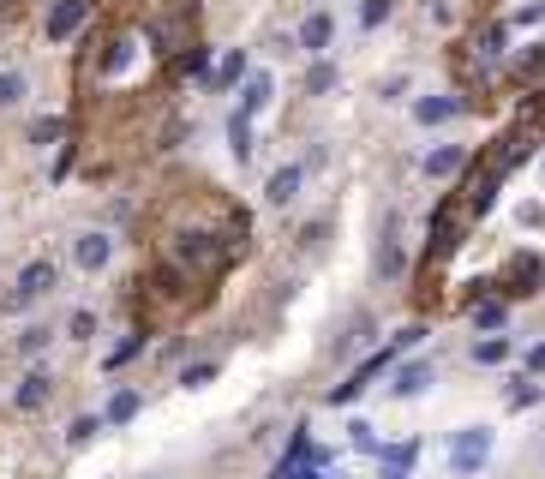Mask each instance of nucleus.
Listing matches in <instances>:
<instances>
[{"mask_svg":"<svg viewBox=\"0 0 545 479\" xmlns=\"http://www.w3.org/2000/svg\"><path fill=\"white\" fill-rule=\"evenodd\" d=\"M420 342H426V324H402V330H390V342H384L378 354L354 360V366H348V378H342L336 390H324V402H330V408H348L354 396H366V390H372V378H384V372H390L408 348H420Z\"/></svg>","mask_w":545,"mask_h":479,"instance_id":"obj_1","label":"nucleus"},{"mask_svg":"<svg viewBox=\"0 0 545 479\" xmlns=\"http://www.w3.org/2000/svg\"><path fill=\"white\" fill-rule=\"evenodd\" d=\"M60 288V264L42 252V258H30V264H18V276H12V288L0 294V318H18V312H30L36 300H48Z\"/></svg>","mask_w":545,"mask_h":479,"instance_id":"obj_2","label":"nucleus"},{"mask_svg":"<svg viewBox=\"0 0 545 479\" xmlns=\"http://www.w3.org/2000/svg\"><path fill=\"white\" fill-rule=\"evenodd\" d=\"M372 276H378V288L408 282V222H402L396 204H390L384 222H378V258H372Z\"/></svg>","mask_w":545,"mask_h":479,"instance_id":"obj_3","label":"nucleus"},{"mask_svg":"<svg viewBox=\"0 0 545 479\" xmlns=\"http://www.w3.org/2000/svg\"><path fill=\"white\" fill-rule=\"evenodd\" d=\"M504 300H528V294H545V258L540 252H528V246H516L510 258H504V270H498V282H492Z\"/></svg>","mask_w":545,"mask_h":479,"instance_id":"obj_4","label":"nucleus"},{"mask_svg":"<svg viewBox=\"0 0 545 479\" xmlns=\"http://www.w3.org/2000/svg\"><path fill=\"white\" fill-rule=\"evenodd\" d=\"M468 108H474V102H468L462 90H426V96L408 102V120H414L420 132H438V126H456Z\"/></svg>","mask_w":545,"mask_h":479,"instance_id":"obj_5","label":"nucleus"},{"mask_svg":"<svg viewBox=\"0 0 545 479\" xmlns=\"http://www.w3.org/2000/svg\"><path fill=\"white\" fill-rule=\"evenodd\" d=\"M468 144H456V138H438V144H426V156L414 162L420 168V180H432V186H456L462 174H468Z\"/></svg>","mask_w":545,"mask_h":479,"instance_id":"obj_6","label":"nucleus"},{"mask_svg":"<svg viewBox=\"0 0 545 479\" xmlns=\"http://www.w3.org/2000/svg\"><path fill=\"white\" fill-rule=\"evenodd\" d=\"M486 462H492V426H462L450 438V474L474 479V474H486Z\"/></svg>","mask_w":545,"mask_h":479,"instance_id":"obj_7","label":"nucleus"},{"mask_svg":"<svg viewBox=\"0 0 545 479\" xmlns=\"http://www.w3.org/2000/svg\"><path fill=\"white\" fill-rule=\"evenodd\" d=\"M96 6H102V0H48V12H42V36H48V48L72 42V36L96 18Z\"/></svg>","mask_w":545,"mask_h":479,"instance_id":"obj_8","label":"nucleus"},{"mask_svg":"<svg viewBox=\"0 0 545 479\" xmlns=\"http://www.w3.org/2000/svg\"><path fill=\"white\" fill-rule=\"evenodd\" d=\"M114 252H120V240H114L108 228H84V234H72V270H78V276H102V270L114 264Z\"/></svg>","mask_w":545,"mask_h":479,"instance_id":"obj_9","label":"nucleus"},{"mask_svg":"<svg viewBox=\"0 0 545 479\" xmlns=\"http://www.w3.org/2000/svg\"><path fill=\"white\" fill-rule=\"evenodd\" d=\"M294 42H300V54H312V60L336 54V12H330V6H312V12L294 24Z\"/></svg>","mask_w":545,"mask_h":479,"instance_id":"obj_10","label":"nucleus"},{"mask_svg":"<svg viewBox=\"0 0 545 479\" xmlns=\"http://www.w3.org/2000/svg\"><path fill=\"white\" fill-rule=\"evenodd\" d=\"M54 390H60V378H54L48 366H30V372L12 384V414H24V420H30V414H42V408L54 402Z\"/></svg>","mask_w":545,"mask_h":479,"instance_id":"obj_11","label":"nucleus"},{"mask_svg":"<svg viewBox=\"0 0 545 479\" xmlns=\"http://www.w3.org/2000/svg\"><path fill=\"white\" fill-rule=\"evenodd\" d=\"M426 390H432V360H396V366H390V384H384L390 402H414V396H426Z\"/></svg>","mask_w":545,"mask_h":479,"instance_id":"obj_12","label":"nucleus"},{"mask_svg":"<svg viewBox=\"0 0 545 479\" xmlns=\"http://www.w3.org/2000/svg\"><path fill=\"white\" fill-rule=\"evenodd\" d=\"M300 192H306V162H282V168H270V180H264V204H270V210H294Z\"/></svg>","mask_w":545,"mask_h":479,"instance_id":"obj_13","label":"nucleus"},{"mask_svg":"<svg viewBox=\"0 0 545 479\" xmlns=\"http://www.w3.org/2000/svg\"><path fill=\"white\" fill-rule=\"evenodd\" d=\"M378 342V312H354L348 324H342V336L324 348V360H348V354H360V348H372Z\"/></svg>","mask_w":545,"mask_h":479,"instance_id":"obj_14","label":"nucleus"},{"mask_svg":"<svg viewBox=\"0 0 545 479\" xmlns=\"http://www.w3.org/2000/svg\"><path fill=\"white\" fill-rule=\"evenodd\" d=\"M246 72H252V54H246V48H228L222 66H210V84H204V90H210V96H234V90L246 84Z\"/></svg>","mask_w":545,"mask_h":479,"instance_id":"obj_15","label":"nucleus"},{"mask_svg":"<svg viewBox=\"0 0 545 479\" xmlns=\"http://www.w3.org/2000/svg\"><path fill=\"white\" fill-rule=\"evenodd\" d=\"M138 414H144V390H138V384H114V390H108V402H102V420H108V432L132 426Z\"/></svg>","mask_w":545,"mask_h":479,"instance_id":"obj_16","label":"nucleus"},{"mask_svg":"<svg viewBox=\"0 0 545 479\" xmlns=\"http://www.w3.org/2000/svg\"><path fill=\"white\" fill-rule=\"evenodd\" d=\"M270 96H276V78L252 66V72H246V84H240V102H234V108H240L246 120H258V114L270 108Z\"/></svg>","mask_w":545,"mask_h":479,"instance_id":"obj_17","label":"nucleus"},{"mask_svg":"<svg viewBox=\"0 0 545 479\" xmlns=\"http://www.w3.org/2000/svg\"><path fill=\"white\" fill-rule=\"evenodd\" d=\"M468 324H474L480 336H504V330H510V300H504V294L474 300V306H468Z\"/></svg>","mask_w":545,"mask_h":479,"instance_id":"obj_18","label":"nucleus"},{"mask_svg":"<svg viewBox=\"0 0 545 479\" xmlns=\"http://www.w3.org/2000/svg\"><path fill=\"white\" fill-rule=\"evenodd\" d=\"M150 342H156L150 330H126V336H120V342L102 354V372H126L132 360H144V354H150Z\"/></svg>","mask_w":545,"mask_h":479,"instance_id":"obj_19","label":"nucleus"},{"mask_svg":"<svg viewBox=\"0 0 545 479\" xmlns=\"http://www.w3.org/2000/svg\"><path fill=\"white\" fill-rule=\"evenodd\" d=\"M54 336H60V330H54L48 318H36V324H24V330L12 336V354H18V360H42V354L54 348Z\"/></svg>","mask_w":545,"mask_h":479,"instance_id":"obj_20","label":"nucleus"},{"mask_svg":"<svg viewBox=\"0 0 545 479\" xmlns=\"http://www.w3.org/2000/svg\"><path fill=\"white\" fill-rule=\"evenodd\" d=\"M468 360H474V366H510V360H516V336H510V330H504V336H474V342H468Z\"/></svg>","mask_w":545,"mask_h":479,"instance_id":"obj_21","label":"nucleus"},{"mask_svg":"<svg viewBox=\"0 0 545 479\" xmlns=\"http://www.w3.org/2000/svg\"><path fill=\"white\" fill-rule=\"evenodd\" d=\"M498 396H504V408H540L545 384H540V378H528V372H510V378L498 384Z\"/></svg>","mask_w":545,"mask_h":479,"instance_id":"obj_22","label":"nucleus"},{"mask_svg":"<svg viewBox=\"0 0 545 479\" xmlns=\"http://www.w3.org/2000/svg\"><path fill=\"white\" fill-rule=\"evenodd\" d=\"M24 144H30V150H54V144H66V114H36V120L24 126Z\"/></svg>","mask_w":545,"mask_h":479,"instance_id":"obj_23","label":"nucleus"},{"mask_svg":"<svg viewBox=\"0 0 545 479\" xmlns=\"http://www.w3.org/2000/svg\"><path fill=\"white\" fill-rule=\"evenodd\" d=\"M252 132H258V120H246V114L234 108V114H228V150H234V162H240V168H252V144H258Z\"/></svg>","mask_w":545,"mask_h":479,"instance_id":"obj_24","label":"nucleus"},{"mask_svg":"<svg viewBox=\"0 0 545 479\" xmlns=\"http://www.w3.org/2000/svg\"><path fill=\"white\" fill-rule=\"evenodd\" d=\"M102 432H108L102 408H96V414H72V420H66V450H90V444H96Z\"/></svg>","mask_w":545,"mask_h":479,"instance_id":"obj_25","label":"nucleus"},{"mask_svg":"<svg viewBox=\"0 0 545 479\" xmlns=\"http://www.w3.org/2000/svg\"><path fill=\"white\" fill-rule=\"evenodd\" d=\"M216 378H222V360H216V354H204V360H186V366L174 372V384H180V390H204V384H216Z\"/></svg>","mask_w":545,"mask_h":479,"instance_id":"obj_26","label":"nucleus"},{"mask_svg":"<svg viewBox=\"0 0 545 479\" xmlns=\"http://www.w3.org/2000/svg\"><path fill=\"white\" fill-rule=\"evenodd\" d=\"M414 462H420V438H396V444H384V450H378V468L414 474Z\"/></svg>","mask_w":545,"mask_h":479,"instance_id":"obj_27","label":"nucleus"},{"mask_svg":"<svg viewBox=\"0 0 545 479\" xmlns=\"http://www.w3.org/2000/svg\"><path fill=\"white\" fill-rule=\"evenodd\" d=\"M336 84H342V66H336V60H330V54H324V60H312V66H306V96H330V90H336Z\"/></svg>","mask_w":545,"mask_h":479,"instance_id":"obj_28","label":"nucleus"},{"mask_svg":"<svg viewBox=\"0 0 545 479\" xmlns=\"http://www.w3.org/2000/svg\"><path fill=\"white\" fill-rule=\"evenodd\" d=\"M390 18H396V0H360V6H354V24H360V36L384 30Z\"/></svg>","mask_w":545,"mask_h":479,"instance_id":"obj_29","label":"nucleus"},{"mask_svg":"<svg viewBox=\"0 0 545 479\" xmlns=\"http://www.w3.org/2000/svg\"><path fill=\"white\" fill-rule=\"evenodd\" d=\"M96 330H102L96 306H72L66 312V342H96Z\"/></svg>","mask_w":545,"mask_h":479,"instance_id":"obj_30","label":"nucleus"},{"mask_svg":"<svg viewBox=\"0 0 545 479\" xmlns=\"http://www.w3.org/2000/svg\"><path fill=\"white\" fill-rule=\"evenodd\" d=\"M24 96H30V78H24L18 66H0V114H12Z\"/></svg>","mask_w":545,"mask_h":479,"instance_id":"obj_31","label":"nucleus"},{"mask_svg":"<svg viewBox=\"0 0 545 479\" xmlns=\"http://www.w3.org/2000/svg\"><path fill=\"white\" fill-rule=\"evenodd\" d=\"M348 444H354L360 456H372V462H378V450H384V444H378V426H372V420H348Z\"/></svg>","mask_w":545,"mask_h":479,"instance_id":"obj_32","label":"nucleus"},{"mask_svg":"<svg viewBox=\"0 0 545 479\" xmlns=\"http://www.w3.org/2000/svg\"><path fill=\"white\" fill-rule=\"evenodd\" d=\"M408 84H414V78H408V66H396V72L378 84V102H402V90H408Z\"/></svg>","mask_w":545,"mask_h":479,"instance_id":"obj_33","label":"nucleus"},{"mask_svg":"<svg viewBox=\"0 0 545 479\" xmlns=\"http://www.w3.org/2000/svg\"><path fill=\"white\" fill-rule=\"evenodd\" d=\"M522 372H528V378H540V384H545V336H540V342H528V348H522Z\"/></svg>","mask_w":545,"mask_h":479,"instance_id":"obj_34","label":"nucleus"},{"mask_svg":"<svg viewBox=\"0 0 545 479\" xmlns=\"http://www.w3.org/2000/svg\"><path fill=\"white\" fill-rule=\"evenodd\" d=\"M378 479H414V474H396V468H378Z\"/></svg>","mask_w":545,"mask_h":479,"instance_id":"obj_35","label":"nucleus"},{"mask_svg":"<svg viewBox=\"0 0 545 479\" xmlns=\"http://www.w3.org/2000/svg\"><path fill=\"white\" fill-rule=\"evenodd\" d=\"M540 174H545V162H540Z\"/></svg>","mask_w":545,"mask_h":479,"instance_id":"obj_36","label":"nucleus"},{"mask_svg":"<svg viewBox=\"0 0 545 479\" xmlns=\"http://www.w3.org/2000/svg\"><path fill=\"white\" fill-rule=\"evenodd\" d=\"M540 462H545V450H540Z\"/></svg>","mask_w":545,"mask_h":479,"instance_id":"obj_37","label":"nucleus"}]
</instances>
